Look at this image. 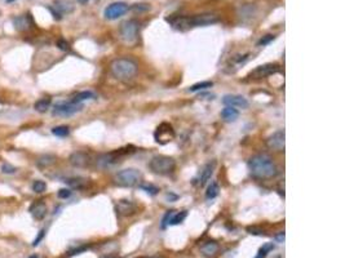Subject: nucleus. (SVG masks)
<instances>
[{"instance_id":"f257e3e1","label":"nucleus","mask_w":345,"mask_h":258,"mask_svg":"<svg viewBox=\"0 0 345 258\" xmlns=\"http://www.w3.org/2000/svg\"><path fill=\"white\" fill-rule=\"evenodd\" d=\"M248 169L256 178H272L277 174V166L273 159L266 154L255 155L248 162Z\"/></svg>"},{"instance_id":"f03ea898","label":"nucleus","mask_w":345,"mask_h":258,"mask_svg":"<svg viewBox=\"0 0 345 258\" xmlns=\"http://www.w3.org/2000/svg\"><path fill=\"white\" fill-rule=\"evenodd\" d=\"M139 66L137 63L131 58L127 57H122V58H115L113 62L110 63V71L113 76L117 80L121 81H128L132 80L135 75L137 74Z\"/></svg>"},{"instance_id":"7ed1b4c3","label":"nucleus","mask_w":345,"mask_h":258,"mask_svg":"<svg viewBox=\"0 0 345 258\" xmlns=\"http://www.w3.org/2000/svg\"><path fill=\"white\" fill-rule=\"evenodd\" d=\"M141 180H142V174L135 168L119 170L113 178L114 184L119 187H136L141 184Z\"/></svg>"},{"instance_id":"20e7f679","label":"nucleus","mask_w":345,"mask_h":258,"mask_svg":"<svg viewBox=\"0 0 345 258\" xmlns=\"http://www.w3.org/2000/svg\"><path fill=\"white\" fill-rule=\"evenodd\" d=\"M149 168H150L153 173L159 174V176H167V174H171L175 170L176 162L169 156L158 155L149 162Z\"/></svg>"},{"instance_id":"39448f33","label":"nucleus","mask_w":345,"mask_h":258,"mask_svg":"<svg viewBox=\"0 0 345 258\" xmlns=\"http://www.w3.org/2000/svg\"><path fill=\"white\" fill-rule=\"evenodd\" d=\"M119 35L123 43L128 45L136 44L139 40V23L135 19H128L121 25Z\"/></svg>"},{"instance_id":"423d86ee","label":"nucleus","mask_w":345,"mask_h":258,"mask_svg":"<svg viewBox=\"0 0 345 258\" xmlns=\"http://www.w3.org/2000/svg\"><path fill=\"white\" fill-rule=\"evenodd\" d=\"M219 21V17L213 13H202V15H195L193 17H186L187 29L190 27H201V26L213 25Z\"/></svg>"},{"instance_id":"0eeeda50","label":"nucleus","mask_w":345,"mask_h":258,"mask_svg":"<svg viewBox=\"0 0 345 258\" xmlns=\"http://www.w3.org/2000/svg\"><path fill=\"white\" fill-rule=\"evenodd\" d=\"M81 110H83L81 103H74L70 101V102L57 103L52 110V115H55V116H71V115L77 114Z\"/></svg>"},{"instance_id":"6e6552de","label":"nucleus","mask_w":345,"mask_h":258,"mask_svg":"<svg viewBox=\"0 0 345 258\" xmlns=\"http://www.w3.org/2000/svg\"><path fill=\"white\" fill-rule=\"evenodd\" d=\"M128 12V5L123 1H117V3H111L110 5H107L103 11V17L106 19H118L121 18L122 16H124Z\"/></svg>"},{"instance_id":"1a4fd4ad","label":"nucleus","mask_w":345,"mask_h":258,"mask_svg":"<svg viewBox=\"0 0 345 258\" xmlns=\"http://www.w3.org/2000/svg\"><path fill=\"white\" fill-rule=\"evenodd\" d=\"M128 151H122V150H119V151H115V152H109V154H102L100 155L99 158H97V166L99 168H101V169H106V168H110V166H115L118 162H119V159L123 156V155H125Z\"/></svg>"},{"instance_id":"9d476101","label":"nucleus","mask_w":345,"mask_h":258,"mask_svg":"<svg viewBox=\"0 0 345 258\" xmlns=\"http://www.w3.org/2000/svg\"><path fill=\"white\" fill-rule=\"evenodd\" d=\"M284 144H286V134H284V130H283V129L277 130L276 133H273L272 136L266 140V146H268L270 150L277 152L284 151Z\"/></svg>"},{"instance_id":"9b49d317","label":"nucleus","mask_w":345,"mask_h":258,"mask_svg":"<svg viewBox=\"0 0 345 258\" xmlns=\"http://www.w3.org/2000/svg\"><path fill=\"white\" fill-rule=\"evenodd\" d=\"M154 137L155 141H157L158 144L165 145L168 144L169 141H172L173 138H175V130H173V128L169 126V124L163 123V124H161V126L157 128Z\"/></svg>"},{"instance_id":"f8f14e48","label":"nucleus","mask_w":345,"mask_h":258,"mask_svg":"<svg viewBox=\"0 0 345 258\" xmlns=\"http://www.w3.org/2000/svg\"><path fill=\"white\" fill-rule=\"evenodd\" d=\"M49 11L53 13L56 19H61L63 15L71 13L74 11V5L69 0H56L55 5L49 8Z\"/></svg>"},{"instance_id":"ddd939ff","label":"nucleus","mask_w":345,"mask_h":258,"mask_svg":"<svg viewBox=\"0 0 345 258\" xmlns=\"http://www.w3.org/2000/svg\"><path fill=\"white\" fill-rule=\"evenodd\" d=\"M69 162L70 164H71L73 166H75V168H87V166L91 164L92 160H91V156H89L87 152L77 151L70 155Z\"/></svg>"},{"instance_id":"4468645a","label":"nucleus","mask_w":345,"mask_h":258,"mask_svg":"<svg viewBox=\"0 0 345 258\" xmlns=\"http://www.w3.org/2000/svg\"><path fill=\"white\" fill-rule=\"evenodd\" d=\"M278 71H279L278 65H276V63H266V65L256 67V69L251 73L250 76H252L253 79H261V77H266L269 76V75L276 74V73H278Z\"/></svg>"},{"instance_id":"2eb2a0df","label":"nucleus","mask_w":345,"mask_h":258,"mask_svg":"<svg viewBox=\"0 0 345 258\" xmlns=\"http://www.w3.org/2000/svg\"><path fill=\"white\" fill-rule=\"evenodd\" d=\"M223 103L225 106L234 107V109H247L248 107V101L242 96L238 94H228L223 98Z\"/></svg>"},{"instance_id":"dca6fc26","label":"nucleus","mask_w":345,"mask_h":258,"mask_svg":"<svg viewBox=\"0 0 345 258\" xmlns=\"http://www.w3.org/2000/svg\"><path fill=\"white\" fill-rule=\"evenodd\" d=\"M13 25H15V27L17 31H21V33H23V31H27V30H30L34 26L33 17H31L29 13L17 16V17H15V18H13Z\"/></svg>"},{"instance_id":"f3484780","label":"nucleus","mask_w":345,"mask_h":258,"mask_svg":"<svg viewBox=\"0 0 345 258\" xmlns=\"http://www.w3.org/2000/svg\"><path fill=\"white\" fill-rule=\"evenodd\" d=\"M117 213L121 216H132L136 213L137 206L131 200H119L117 203Z\"/></svg>"},{"instance_id":"a211bd4d","label":"nucleus","mask_w":345,"mask_h":258,"mask_svg":"<svg viewBox=\"0 0 345 258\" xmlns=\"http://www.w3.org/2000/svg\"><path fill=\"white\" fill-rule=\"evenodd\" d=\"M30 213H31V216H33L35 220H38V221H41V220H44L45 216H47V205H45V203H43L41 200H38V202H35V203L31 204V206H30Z\"/></svg>"},{"instance_id":"6ab92c4d","label":"nucleus","mask_w":345,"mask_h":258,"mask_svg":"<svg viewBox=\"0 0 345 258\" xmlns=\"http://www.w3.org/2000/svg\"><path fill=\"white\" fill-rule=\"evenodd\" d=\"M215 166H216V162H209L207 163L206 166H203L198 177V184L201 186V187L204 186V184L211 180V177H212L213 174V170H215Z\"/></svg>"},{"instance_id":"aec40b11","label":"nucleus","mask_w":345,"mask_h":258,"mask_svg":"<svg viewBox=\"0 0 345 258\" xmlns=\"http://www.w3.org/2000/svg\"><path fill=\"white\" fill-rule=\"evenodd\" d=\"M201 252H202V255L204 256V257L215 258L219 255V252H220V245H219V243H216V241L209 240V241H206L204 244H202Z\"/></svg>"},{"instance_id":"412c9836","label":"nucleus","mask_w":345,"mask_h":258,"mask_svg":"<svg viewBox=\"0 0 345 258\" xmlns=\"http://www.w3.org/2000/svg\"><path fill=\"white\" fill-rule=\"evenodd\" d=\"M221 118L228 123L235 122V120L239 118V111L237 110V109H234V107L226 106L221 111Z\"/></svg>"},{"instance_id":"4be33fe9","label":"nucleus","mask_w":345,"mask_h":258,"mask_svg":"<svg viewBox=\"0 0 345 258\" xmlns=\"http://www.w3.org/2000/svg\"><path fill=\"white\" fill-rule=\"evenodd\" d=\"M51 98H48V97H44V98H41L39 101H37L35 102V105H34V109L38 111V112H47L49 109H51Z\"/></svg>"},{"instance_id":"5701e85b","label":"nucleus","mask_w":345,"mask_h":258,"mask_svg":"<svg viewBox=\"0 0 345 258\" xmlns=\"http://www.w3.org/2000/svg\"><path fill=\"white\" fill-rule=\"evenodd\" d=\"M56 163V158L53 155H43L41 158L37 160V166L43 169V168H47V166H51L52 164Z\"/></svg>"},{"instance_id":"b1692460","label":"nucleus","mask_w":345,"mask_h":258,"mask_svg":"<svg viewBox=\"0 0 345 258\" xmlns=\"http://www.w3.org/2000/svg\"><path fill=\"white\" fill-rule=\"evenodd\" d=\"M93 98H95V93L89 92V91H84V92H81V93H78V94H75L73 100H71V102L81 103L83 101L93 100Z\"/></svg>"},{"instance_id":"393cba45","label":"nucleus","mask_w":345,"mask_h":258,"mask_svg":"<svg viewBox=\"0 0 345 258\" xmlns=\"http://www.w3.org/2000/svg\"><path fill=\"white\" fill-rule=\"evenodd\" d=\"M219 192H220V186H219V184H217V182H212V184L208 186V188H207L206 198L208 200L215 199V198L219 195Z\"/></svg>"},{"instance_id":"a878e982","label":"nucleus","mask_w":345,"mask_h":258,"mask_svg":"<svg viewBox=\"0 0 345 258\" xmlns=\"http://www.w3.org/2000/svg\"><path fill=\"white\" fill-rule=\"evenodd\" d=\"M65 182L69 184L70 187H73V188H83L85 184H87V180H84V178H81V177L67 178Z\"/></svg>"},{"instance_id":"bb28decb","label":"nucleus","mask_w":345,"mask_h":258,"mask_svg":"<svg viewBox=\"0 0 345 258\" xmlns=\"http://www.w3.org/2000/svg\"><path fill=\"white\" fill-rule=\"evenodd\" d=\"M273 249H274V244L273 243L264 244V245L259 249V252H257V255L255 258H265L269 253H270V252L273 251Z\"/></svg>"},{"instance_id":"cd10ccee","label":"nucleus","mask_w":345,"mask_h":258,"mask_svg":"<svg viewBox=\"0 0 345 258\" xmlns=\"http://www.w3.org/2000/svg\"><path fill=\"white\" fill-rule=\"evenodd\" d=\"M52 133L57 137H67L70 134V128L67 126H59L52 129Z\"/></svg>"},{"instance_id":"c85d7f7f","label":"nucleus","mask_w":345,"mask_h":258,"mask_svg":"<svg viewBox=\"0 0 345 258\" xmlns=\"http://www.w3.org/2000/svg\"><path fill=\"white\" fill-rule=\"evenodd\" d=\"M212 85H213L212 81H202V83H198V84L191 85L190 88H189V91H190V92H198V91L211 88Z\"/></svg>"},{"instance_id":"c756f323","label":"nucleus","mask_w":345,"mask_h":258,"mask_svg":"<svg viewBox=\"0 0 345 258\" xmlns=\"http://www.w3.org/2000/svg\"><path fill=\"white\" fill-rule=\"evenodd\" d=\"M186 216H187L186 210H183V212H179V213L175 212L172 220H171V222H169V225H179V223H181V222L184 221Z\"/></svg>"},{"instance_id":"7c9ffc66","label":"nucleus","mask_w":345,"mask_h":258,"mask_svg":"<svg viewBox=\"0 0 345 258\" xmlns=\"http://www.w3.org/2000/svg\"><path fill=\"white\" fill-rule=\"evenodd\" d=\"M33 190L34 192H37V194H41V192H44L45 190H47V184H45L44 181H41V180L34 181Z\"/></svg>"},{"instance_id":"2f4dec72","label":"nucleus","mask_w":345,"mask_h":258,"mask_svg":"<svg viewBox=\"0 0 345 258\" xmlns=\"http://www.w3.org/2000/svg\"><path fill=\"white\" fill-rule=\"evenodd\" d=\"M140 187L142 188V190H145V191L147 192V194H150V195H157L159 191V188L157 187V186H154V184H139Z\"/></svg>"},{"instance_id":"473e14b6","label":"nucleus","mask_w":345,"mask_h":258,"mask_svg":"<svg viewBox=\"0 0 345 258\" xmlns=\"http://www.w3.org/2000/svg\"><path fill=\"white\" fill-rule=\"evenodd\" d=\"M175 212H176V210H168V212L164 214V217L162 220V229H165V227L169 225V222L172 220Z\"/></svg>"},{"instance_id":"72a5a7b5","label":"nucleus","mask_w":345,"mask_h":258,"mask_svg":"<svg viewBox=\"0 0 345 258\" xmlns=\"http://www.w3.org/2000/svg\"><path fill=\"white\" fill-rule=\"evenodd\" d=\"M57 48L61 49L62 52H69L70 44L65 40V39H59V40H57Z\"/></svg>"},{"instance_id":"f704fd0d","label":"nucleus","mask_w":345,"mask_h":258,"mask_svg":"<svg viewBox=\"0 0 345 258\" xmlns=\"http://www.w3.org/2000/svg\"><path fill=\"white\" fill-rule=\"evenodd\" d=\"M57 196H59L60 199H67V198L71 196V190H69V188H61L57 192Z\"/></svg>"},{"instance_id":"c9c22d12","label":"nucleus","mask_w":345,"mask_h":258,"mask_svg":"<svg viewBox=\"0 0 345 258\" xmlns=\"http://www.w3.org/2000/svg\"><path fill=\"white\" fill-rule=\"evenodd\" d=\"M1 172H3L4 174H13L16 172V168L13 166H11V164H3V166H1Z\"/></svg>"},{"instance_id":"e433bc0d","label":"nucleus","mask_w":345,"mask_h":258,"mask_svg":"<svg viewBox=\"0 0 345 258\" xmlns=\"http://www.w3.org/2000/svg\"><path fill=\"white\" fill-rule=\"evenodd\" d=\"M44 236H45V230H44V229L41 230V231L38 232V236H37V238H35V240H34V243H33L34 247H38V245L41 244V240L44 239Z\"/></svg>"},{"instance_id":"4c0bfd02","label":"nucleus","mask_w":345,"mask_h":258,"mask_svg":"<svg viewBox=\"0 0 345 258\" xmlns=\"http://www.w3.org/2000/svg\"><path fill=\"white\" fill-rule=\"evenodd\" d=\"M272 40H274V35H265L264 37H261L260 41L257 43V45H266Z\"/></svg>"},{"instance_id":"58836bf2","label":"nucleus","mask_w":345,"mask_h":258,"mask_svg":"<svg viewBox=\"0 0 345 258\" xmlns=\"http://www.w3.org/2000/svg\"><path fill=\"white\" fill-rule=\"evenodd\" d=\"M87 249H88V247H81V248H78V249H74V251H71V252H70V255H69V256H75V255H79V253H81V252L87 251Z\"/></svg>"},{"instance_id":"ea45409f","label":"nucleus","mask_w":345,"mask_h":258,"mask_svg":"<svg viewBox=\"0 0 345 258\" xmlns=\"http://www.w3.org/2000/svg\"><path fill=\"white\" fill-rule=\"evenodd\" d=\"M284 236H286L284 235V231H281L279 234H277L274 239H276L277 243H283V241H284Z\"/></svg>"},{"instance_id":"a19ab883","label":"nucleus","mask_w":345,"mask_h":258,"mask_svg":"<svg viewBox=\"0 0 345 258\" xmlns=\"http://www.w3.org/2000/svg\"><path fill=\"white\" fill-rule=\"evenodd\" d=\"M248 231H250V234H253V235H263V231L259 229H255V227H250Z\"/></svg>"},{"instance_id":"79ce46f5","label":"nucleus","mask_w":345,"mask_h":258,"mask_svg":"<svg viewBox=\"0 0 345 258\" xmlns=\"http://www.w3.org/2000/svg\"><path fill=\"white\" fill-rule=\"evenodd\" d=\"M78 1H79L81 4H87L89 1V0H78Z\"/></svg>"},{"instance_id":"37998d69","label":"nucleus","mask_w":345,"mask_h":258,"mask_svg":"<svg viewBox=\"0 0 345 258\" xmlns=\"http://www.w3.org/2000/svg\"><path fill=\"white\" fill-rule=\"evenodd\" d=\"M102 258H115V257H113V256H105V257Z\"/></svg>"},{"instance_id":"c03bdc74","label":"nucleus","mask_w":345,"mask_h":258,"mask_svg":"<svg viewBox=\"0 0 345 258\" xmlns=\"http://www.w3.org/2000/svg\"><path fill=\"white\" fill-rule=\"evenodd\" d=\"M29 258H39V257H38V256H35V255H33V256H30Z\"/></svg>"},{"instance_id":"a18cd8bd","label":"nucleus","mask_w":345,"mask_h":258,"mask_svg":"<svg viewBox=\"0 0 345 258\" xmlns=\"http://www.w3.org/2000/svg\"><path fill=\"white\" fill-rule=\"evenodd\" d=\"M12 1H15V0H7V3H12Z\"/></svg>"},{"instance_id":"49530a36","label":"nucleus","mask_w":345,"mask_h":258,"mask_svg":"<svg viewBox=\"0 0 345 258\" xmlns=\"http://www.w3.org/2000/svg\"><path fill=\"white\" fill-rule=\"evenodd\" d=\"M150 258H161V257H150Z\"/></svg>"}]
</instances>
